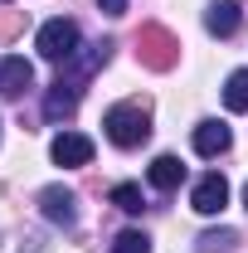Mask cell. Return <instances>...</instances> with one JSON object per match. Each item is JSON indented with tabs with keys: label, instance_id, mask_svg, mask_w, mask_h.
I'll return each instance as SVG.
<instances>
[{
	"label": "cell",
	"instance_id": "obj_1",
	"mask_svg": "<svg viewBox=\"0 0 248 253\" xmlns=\"http://www.w3.org/2000/svg\"><path fill=\"white\" fill-rule=\"evenodd\" d=\"M102 131H107V141L122 146V151L141 146V141L151 136V112H146V102H117V107H107Z\"/></svg>",
	"mask_w": 248,
	"mask_h": 253
},
{
	"label": "cell",
	"instance_id": "obj_2",
	"mask_svg": "<svg viewBox=\"0 0 248 253\" xmlns=\"http://www.w3.org/2000/svg\"><path fill=\"white\" fill-rule=\"evenodd\" d=\"M136 59L156 68V73H165V68H175L180 63V39L165 30V25H141L136 34Z\"/></svg>",
	"mask_w": 248,
	"mask_h": 253
},
{
	"label": "cell",
	"instance_id": "obj_3",
	"mask_svg": "<svg viewBox=\"0 0 248 253\" xmlns=\"http://www.w3.org/2000/svg\"><path fill=\"white\" fill-rule=\"evenodd\" d=\"M34 44H39V54H44L49 63H68L73 54H78V25H73V20H49Z\"/></svg>",
	"mask_w": 248,
	"mask_h": 253
},
{
	"label": "cell",
	"instance_id": "obj_4",
	"mask_svg": "<svg viewBox=\"0 0 248 253\" xmlns=\"http://www.w3.org/2000/svg\"><path fill=\"white\" fill-rule=\"evenodd\" d=\"M224 205H229V180H224L219 170L200 175L195 190H190V210H195V214H219Z\"/></svg>",
	"mask_w": 248,
	"mask_h": 253
},
{
	"label": "cell",
	"instance_id": "obj_5",
	"mask_svg": "<svg viewBox=\"0 0 248 253\" xmlns=\"http://www.w3.org/2000/svg\"><path fill=\"white\" fill-rule=\"evenodd\" d=\"M49 151H54L59 166H88V161H93V136H83V131H59Z\"/></svg>",
	"mask_w": 248,
	"mask_h": 253
},
{
	"label": "cell",
	"instance_id": "obj_6",
	"mask_svg": "<svg viewBox=\"0 0 248 253\" xmlns=\"http://www.w3.org/2000/svg\"><path fill=\"white\" fill-rule=\"evenodd\" d=\"M78 93H83V88H78L73 78H59V83L49 88V97H44V117H49V122H63V117H73V107H78Z\"/></svg>",
	"mask_w": 248,
	"mask_h": 253
},
{
	"label": "cell",
	"instance_id": "obj_7",
	"mask_svg": "<svg viewBox=\"0 0 248 253\" xmlns=\"http://www.w3.org/2000/svg\"><path fill=\"white\" fill-rule=\"evenodd\" d=\"M39 210H44V219H54V224H68L78 219V210H73V195L63 185H49V190H39Z\"/></svg>",
	"mask_w": 248,
	"mask_h": 253
},
{
	"label": "cell",
	"instance_id": "obj_8",
	"mask_svg": "<svg viewBox=\"0 0 248 253\" xmlns=\"http://www.w3.org/2000/svg\"><path fill=\"white\" fill-rule=\"evenodd\" d=\"M30 83H34L30 59H20V54H15V59H5V63H0V93H5V97H20L25 88H30Z\"/></svg>",
	"mask_w": 248,
	"mask_h": 253
},
{
	"label": "cell",
	"instance_id": "obj_9",
	"mask_svg": "<svg viewBox=\"0 0 248 253\" xmlns=\"http://www.w3.org/2000/svg\"><path fill=\"white\" fill-rule=\"evenodd\" d=\"M229 141H234V131L224 122H200L195 126V151H200V156H224Z\"/></svg>",
	"mask_w": 248,
	"mask_h": 253
},
{
	"label": "cell",
	"instance_id": "obj_10",
	"mask_svg": "<svg viewBox=\"0 0 248 253\" xmlns=\"http://www.w3.org/2000/svg\"><path fill=\"white\" fill-rule=\"evenodd\" d=\"M239 20H244V15H239V5H234V0H214V5L205 10V30L219 34V39L239 30Z\"/></svg>",
	"mask_w": 248,
	"mask_h": 253
},
{
	"label": "cell",
	"instance_id": "obj_11",
	"mask_svg": "<svg viewBox=\"0 0 248 253\" xmlns=\"http://www.w3.org/2000/svg\"><path fill=\"white\" fill-rule=\"evenodd\" d=\"M146 175H151V185H156V190H180V180H185V166H180V156H156Z\"/></svg>",
	"mask_w": 248,
	"mask_h": 253
},
{
	"label": "cell",
	"instance_id": "obj_12",
	"mask_svg": "<svg viewBox=\"0 0 248 253\" xmlns=\"http://www.w3.org/2000/svg\"><path fill=\"white\" fill-rule=\"evenodd\" d=\"M224 102H229V112H248V68L229 73V83H224Z\"/></svg>",
	"mask_w": 248,
	"mask_h": 253
},
{
	"label": "cell",
	"instance_id": "obj_13",
	"mask_svg": "<svg viewBox=\"0 0 248 253\" xmlns=\"http://www.w3.org/2000/svg\"><path fill=\"white\" fill-rule=\"evenodd\" d=\"M112 205L122 210V214H141V185H131V180H122V185H112Z\"/></svg>",
	"mask_w": 248,
	"mask_h": 253
},
{
	"label": "cell",
	"instance_id": "obj_14",
	"mask_svg": "<svg viewBox=\"0 0 248 253\" xmlns=\"http://www.w3.org/2000/svg\"><path fill=\"white\" fill-rule=\"evenodd\" d=\"M112 253H151V239H146L141 229H126V234H117Z\"/></svg>",
	"mask_w": 248,
	"mask_h": 253
},
{
	"label": "cell",
	"instance_id": "obj_15",
	"mask_svg": "<svg viewBox=\"0 0 248 253\" xmlns=\"http://www.w3.org/2000/svg\"><path fill=\"white\" fill-rule=\"evenodd\" d=\"M20 25H25V15H20V10L0 15V39H15V34H20Z\"/></svg>",
	"mask_w": 248,
	"mask_h": 253
},
{
	"label": "cell",
	"instance_id": "obj_16",
	"mask_svg": "<svg viewBox=\"0 0 248 253\" xmlns=\"http://www.w3.org/2000/svg\"><path fill=\"white\" fill-rule=\"evenodd\" d=\"M224 244H234V234H205V239H200V249H205V253L224 249Z\"/></svg>",
	"mask_w": 248,
	"mask_h": 253
},
{
	"label": "cell",
	"instance_id": "obj_17",
	"mask_svg": "<svg viewBox=\"0 0 248 253\" xmlns=\"http://www.w3.org/2000/svg\"><path fill=\"white\" fill-rule=\"evenodd\" d=\"M102 15H126V0H97Z\"/></svg>",
	"mask_w": 248,
	"mask_h": 253
},
{
	"label": "cell",
	"instance_id": "obj_18",
	"mask_svg": "<svg viewBox=\"0 0 248 253\" xmlns=\"http://www.w3.org/2000/svg\"><path fill=\"white\" fill-rule=\"evenodd\" d=\"M244 205H248V185H244Z\"/></svg>",
	"mask_w": 248,
	"mask_h": 253
}]
</instances>
